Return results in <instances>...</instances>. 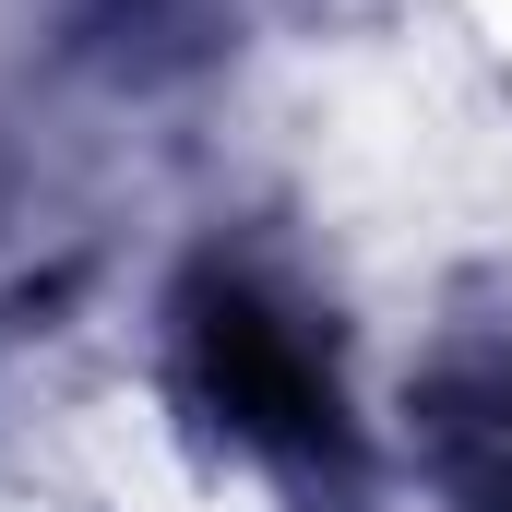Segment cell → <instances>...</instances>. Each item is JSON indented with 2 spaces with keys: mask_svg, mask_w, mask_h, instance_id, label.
I'll use <instances>...</instances> for the list:
<instances>
[{
  "mask_svg": "<svg viewBox=\"0 0 512 512\" xmlns=\"http://www.w3.org/2000/svg\"><path fill=\"white\" fill-rule=\"evenodd\" d=\"M179 322H191V382L239 441L286 453V465H346V393L286 298H262L251 274L215 262V274H191Z\"/></svg>",
  "mask_w": 512,
  "mask_h": 512,
  "instance_id": "1",
  "label": "cell"
},
{
  "mask_svg": "<svg viewBox=\"0 0 512 512\" xmlns=\"http://www.w3.org/2000/svg\"><path fill=\"white\" fill-rule=\"evenodd\" d=\"M417 453L441 512H512V334H465L417 382Z\"/></svg>",
  "mask_w": 512,
  "mask_h": 512,
  "instance_id": "2",
  "label": "cell"
}]
</instances>
